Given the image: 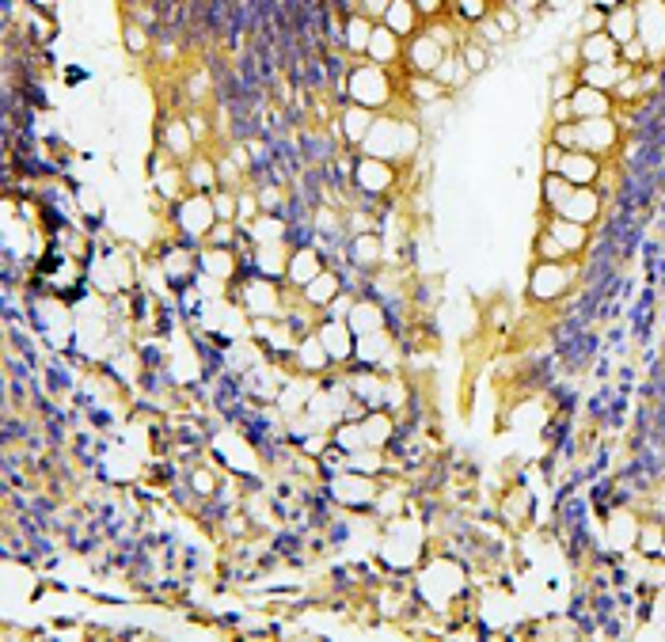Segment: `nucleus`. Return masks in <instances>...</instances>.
<instances>
[{"instance_id":"1","label":"nucleus","mask_w":665,"mask_h":642,"mask_svg":"<svg viewBox=\"0 0 665 642\" xmlns=\"http://www.w3.org/2000/svg\"><path fill=\"white\" fill-rule=\"evenodd\" d=\"M396 99V76L392 69H384V65H373L369 57L358 65H350V73H346V103H358V107H369V111H384L388 103Z\"/></svg>"},{"instance_id":"2","label":"nucleus","mask_w":665,"mask_h":642,"mask_svg":"<svg viewBox=\"0 0 665 642\" xmlns=\"http://www.w3.org/2000/svg\"><path fill=\"white\" fill-rule=\"evenodd\" d=\"M418 145H422V130H418L415 122H407V118H377L361 149L369 152V156H380V160L396 164V160H411L418 152Z\"/></svg>"},{"instance_id":"3","label":"nucleus","mask_w":665,"mask_h":642,"mask_svg":"<svg viewBox=\"0 0 665 642\" xmlns=\"http://www.w3.org/2000/svg\"><path fill=\"white\" fill-rule=\"evenodd\" d=\"M578 282V266L574 259L567 263H544V259H532L529 278H525V297L536 308H548V304H559Z\"/></svg>"},{"instance_id":"4","label":"nucleus","mask_w":665,"mask_h":642,"mask_svg":"<svg viewBox=\"0 0 665 642\" xmlns=\"http://www.w3.org/2000/svg\"><path fill=\"white\" fill-rule=\"evenodd\" d=\"M380 487H384V479L350 472V468L327 475V498L346 513H373L377 510Z\"/></svg>"},{"instance_id":"5","label":"nucleus","mask_w":665,"mask_h":642,"mask_svg":"<svg viewBox=\"0 0 665 642\" xmlns=\"http://www.w3.org/2000/svg\"><path fill=\"white\" fill-rule=\"evenodd\" d=\"M171 225L175 232L187 240V244L202 247L209 236V228L217 225V209H213V194H198V190H190L183 194L179 202H171Z\"/></svg>"},{"instance_id":"6","label":"nucleus","mask_w":665,"mask_h":642,"mask_svg":"<svg viewBox=\"0 0 665 642\" xmlns=\"http://www.w3.org/2000/svg\"><path fill=\"white\" fill-rule=\"evenodd\" d=\"M399 183V171L392 160H380V156H369V152H361L358 160H354V175H350V187L358 190L361 198H384V194H392Z\"/></svg>"},{"instance_id":"7","label":"nucleus","mask_w":665,"mask_h":642,"mask_svg":"<svg viewBox=\"0 0 665 642\" xmlns=\"http://www.w3.org/2000/svg\"><path fill=\"white\" fill-rule=\"evenodd\" d=\"M635 23L639 38L650 50V65L665 61V0H635Z\"/></svg>"},{"instance_id":"8","label":"nucleus","mask_w":665,"mask_h":642,"mask_svg":"<svg viewBox=\"0 0 665 642\" xmlns=\"http://www.w3.org/2000/svg\"><path fill=\"white\" fill-rule=\"evenodd\" d=\"M578 137H582V149L608 160L624 141V126L616 122V114H608V118H578Z\"/></svg>"},{"instance_id":"9","label":"nucleus","mask_w":665,"mask_h":642,"mask_svg":"<svg viewBox=\"0 0 665 642\" xmlns=\"http://www.w3.org/2000/svg\"><path fill=\"white\" fill-rule=\"evenodd\" d=\"M316 339H320L323 350L331 354L335 369H346V365H354L358 335L350 331V323H346V320H331V316H320V323H316Z\"/></svg>"},{"instance_id":"10","label":"nucleus","mask_w":665,"mask_h":642,"mask_svg":"<svg viewBox=\"0 0 665 642\" xmlns=\"http://www.w3.org/2000/svg\"><path fill=\"white\" fill-rule=\"evenodd\" d=\"M445 54H449V50H445L426 27L403 42V65H407V73H415V76H434V69L441 65Z\"/></svg>"},{"instance_id":"11","label":"nucleus","mask_w":665,"mask_h":642,"mask_svg":"<svg viewBox=\"0 0 665 642\" xmlns=\"http://www.w3.org/2000/svg\"><path fill=\"white\" fill-rule=\"evenodd\" d=\"M559 175L567 179L570 187H601V183H605V160L586 149H570L563 152Z\"/></svg>"},{"instance_id":"12","label":"nucleus","mask_w":665,"mask_h":642,"mask_svg":"<svg viewBox=\"0 0 665 642\" xmlns=\"http://www.w3.org/2000/svg\"><path fill=\"white\" fill-rule=\"evenodd\" d=\"M559 217H570L578 225L597 228L601 217H605V194H601V187H574L567 202L559 206Z\"/></svg>"},{"instance_id":"13","label":"nucleus","mask_w":665,"mask_h":642,"mask_svg":"<svg viewBox=\"0 0 665 642\" xmlns=\"http://www.w3.org/2000/svg\"><path fill=\"white\" fill-rule=\"evenodd\" d=\"M323 266H327V259H323L320 247H308V244L289 247V263H285V285L301 293L304 285L312 282Z\"/></svg>"},{"instance_id":"14","label":"nucleus","mask_w":665,"mask_h":642,"mask_svg":"<svg viewBox=\"0 0 665 642\" xmlns=\"http://www.w3.org/2000/svg\"><path fill=\"white\" fill-rule=\"evenodd\" d=\"M399 422L403 418L396 415V411H388V407H373V411H365V418H361V430H365V445L369 449H392L396 445V437L403 434L399 430Z\"/></svg>"},{"instance_id":"15","label":"nucleus","mask_w":665,"mask_h":642,"mask_svg":"<svg viewBox=\"0 0 665 642\" xmlns=\"http://www.w3.org/2000/svg\"><path fill=\"white\" fill-rule=\"evenodd\" d=\"M342 289H346V278H342V270H335V266L327 263L320 270V274H316V278H312V282L304 285L301 289V301L308 304V308H316V312H327V308H331V301H335V297H339Z\"/></svg>"},{"instance_id":"16","label":"nucleus","mask_w":665,"mask_h":642,"mask_svg":"<svg viewBox=\"0 0 665 642\" xmlns=\"http://www.w3.org/2000/svg\"><path fill=\"white\" fill-rule=\"evenodd\" d=\"M293 373H304V377H327L331 369H335V361H331V354L323 350V342L316 339V331L312 335H304L301 342H297V350H293Z\"/></svg>"},{"instance_id":"17","label":"nucleus","mask_w":665,"mask_h":642,"mask_svg":"<svg viewBox=\"0 0 665 642\" xmlns=\"http://www.w3.org/2000/svg\"><path fill=\"white\" fill-rule=\"evenodd\" d=\"M544 228H548L551 236L559 240V244L567 247L570 259H578V255H586L589 247V236H593V228L578 225V221H570V217H559V213H544Z\"/></svg>"},{"instance_id":"18","label":"nucleus","mask_w":665,"mask_h":642,"mask_svg":"<svg viewBox=\"0 0 665 642\" xmlns=\"http://www.w3.org/2000/svg\"><path fill=\"white\" fill-rule=\"evenodd\" d=\"M373 122H377V111L358 107V103H346L342 114H339L342 145H346V149H361V145H365V137H369V130H373Z\"/></svg>"},{"instance_id":"19","label":"nucleus","mask_w":665,"mask_h":642,"mask_svg":"<svg viewBox=\"0 0 665 642\" xmlns=\"http://www.w3.org/2000/svg\"><path fill=\"white\" fill-rule=\"evenodd\" d=\"M365 57L373 61V65H384V69H396L399 61H403V38L388 27V23H380L373 27V38H369V50H365Z\"/></svg>"},{"instance_id":"20","label":"nucleus","mask_w":665,"mask_h":642,"mask_svg":"<svg viewBox=\"0 0 665 642\" xmlns=\"http://www.w3.org/2000/svg\"><path fill=\"white\" fill-rule=\"evenodd\" d=\"M384 259H388V247H384V236H380L377 228L354 232V236H350V263L354 266H361V270H377Z\"/></svg>"},{"instance_id":"21","label":"nucleus","mask_w":665,"mask_h":642,"mask_svg":"<svg viewBox=\"0 0 665 642\" xmlns=\"http://www.w3.org/2000/svg\"><path fill=\"white\" fill-rule=\"evenodd\" d=\"M346 323H350L354 335H373V331L388 327V308L380 301H373V297H358L354 308L346 312Z\"/></svg>"},{"instance_id":"22","label":"nucleus","mask_w":665,"mask_h":642,"mask_svg":"<svg viewBox=\"0 0 665 642\" xmlns=\"http://www.w3.org/2000/svg\"><path fill=\"white\" fill-rule=\"evenodd\" d=\"M570 107H574V118H608V114H616V99H612V92H597V88L578 84L570 92Z\"/></svg>"},{"instance_id":"23","label":"nucleus","mask_w":665,"mask_h":642,"mask_svg":"<svg viewBox=\"0 0 665 642\" xmlns=\"http://www.w3.org/2000/svg\"><path fill=\"white\" fill-rule=\"evenodd\" d=\"M373 27H377V19H369L365 12H346V19H342V50L350 57H365Z\"/></svg>"},{"instance_id":"24","label":"nucleus","mask_w":665,"mask_h":642,"mask_svg":"<svg viewBox=\"0 0 665 642\" xmlns=\"http://www.w3.org/2000/svg\"><path fill=\"white\" fill-rule=\"evenodd\" d=\"M183 171H187V190H198V194H213L221 187V168L213 156H202L194 152L190 160H183Z\"/></svg>"},{"instance_id":"25","label":"nucleus","mask_w":665,"mask_h":642,"mask_svg":"<svg viewBox=\"0 0 665 642\" xmlns=\"http://www.w3.org/2000/svg\"><path fill=\"white\" fill-rule=\"evenodd\" d=\"M247 240L255 247L263 244H289V221L278 217V213H259L251 225H244Z\"/></svg>"},{"instance_id":"26","label":"nucleus","mask_w":665,"mask_h":642,"mask_svg":"<svg viewBox=\"0 0 665 642\" xmlns=\"http://www.w3.org/2000/svg\"><path fill=\"white\" fill-rule=\"evenodd\" d=\"M380 23H388V27H392L403 42H407L411 35L422 31V23H426V19L418 16L415 0H392V4H388V12L380 16Z\"/></svg>"},{"instance_id":"27","label":"nucleus","mask_w":665,"mask_h":642,"mask_svg":"<svg viewBox=\"0 0 665 642\" xmlns=\"http://www.w3.org/2000/svg\"><path fill=\"white\" fill-rule=\"evenodd\" d=\"M578 57H582V65H605V61H620V42L608 35V31H597V35H582V38H578Z\"/></svg>"},{"instance_id":"28","label":"nucleus","mask_w":665,"mask_h":642,"mask_svg":"<svg viewBox=\"0 0 665 642\" xmlns=\"http://www.w3.org/2000/svg\"><path fill=\"white\" fill-rule=\"evenodd\" d=\"M160 145L175 156V160H190L194 149H198V141H194V133H190V122L187 118H171L164 133H160Z\"/></svg>"},{"instance_id":"29","label":"nucleus","mask_w":665,"mask_h":642,"mask_svg":"<svg viewBox=\"0 0 665 642\" xmlns=\"http://www.w3.org/2000/svg\"><path fill=\"white\" fill-rule=\"evenodd\" d=\"M639 521L643 517H635V513H612V521L605 525V540L608 548L616 551H635V536H639Z\"/></svg>"},{"instance_id":"30","label":"nucleus","mask_w":665,"mask_h":642,"mask_svg":"<svg viewBox=\"0 0 665 642\" xmlns=\"http://www.w3.org/2000/svg\"><path fill=\"white\" fill-rule=\"evenodd\" d=\"M605 31L620 46L624 42H631V38L639 35V23H635V0H624V4H616V8H608V16H605Z\"/></svg>"},{"instance_id":"31","label":"nucleus","mask_w":665,"mask_h":642,"mask_svg":"<svg viewBox=\"0 0 665 642\" xmlns=\"http://www.w3.org/2000/svg\"><path fill=\"white\" fill-rule=\"evenodd\" d=\"M331 449H339L342 456H354L361 453V449H369L358 418H339V422L331 426Z\"/></svg>"},{"instance_id":"32","label":"nucleus","mask_w":665,"mask_h":642,"mask_svg":"<svg viewBox=\"0 0 665 642\" xmlns=\"http://www.w3.org/2000/svg\"><path fill=\"white\" fill-rule=\"evenodd\" d=\"M662 544H665V521L662 517H643L639 521V536H635V551L643 555L646 563H654L662 555Z\"/></svg>"},{"instance_id":"33","label":"nucleus","mask_w":665,"mask_h":642,"mask_svg":"<svg viewBox=\"0 0 665 642\" xmlns=\"http://www.w3.org/2000/svg\"><path fill=\"white\" fill-rule=\"evenodd\" d=\"M221 483H225V475L217 472V468H209V464H194L187 475V491L198 498V502H213L217 491H221Z\"/></svg>"},{"instance_id":"34","label":"nucleus","mask_w":665,"mask_h":642,"mask_svg":"<svg viewBox=\"0 0 665 642\" xmlns=\"http://www.w3.org/2000/svg\"><path fill=\"white\" fill-rule=\"evenodd\" d=\"M498 513L506 525H525L532 517V494L525 487H506L502 502H498Z\"/></svg>"},{"instance_id":"35","label":"nucleus","mask_w":665,"mask_h":642,"mask_svg":"<svg viewBox=\"0 0 665 642\" xmlns=\"http://www.w3.org/2000/svg\"><path fill=\"white\" fill-rule=\"evenodd\" d=\"M468 76H472V69L464 65V57H460V50H449V54L441 57V65L434 69V80L445 88V92H456V88H464L468 84Z\"/></svg>"},{"instance_id":"36","label":"nucleus","mask_w":665,"mask_h":642,"mask_svg":"<svg viewBox=\"0 0 665 642\" xmlns=\"http://www.w3.org/2000/svg\"><path fill=\"white\" fill-rule=\"evenodd\" d=\"M570 183L559 175V171H544V179H540V209L544 213H559V206L570 198Z\"/></svg>"},{"instance_id":"37","label":"nucleus","mask_w":665,"mask_h":642,"mask_svg":"<svg viewBox=\"0 0 665 642\" xmlns=\"http://www.w3.org/2000/svg\"><path fill=\"white\" fill-rule=\"evenodd\" d=\"M403 95H411V103H418V107H430V103H437V99L445 95V88L437 84L434 76H415V73H407V84H403Z\"/></svg>"},{"instance_id":"38","label":"nucleus","mask_w":665,"mask_h":642,"mask_svg":"<svg viewBox=\"0 0 665 642\" xmlns=\"http://www.w3.org/2000/svg\"><path fill=\"white\" fill-rule=\"evenodd\" d=\"M532 259H544V263H567L570 255H567V247L559 244L548 228L540 225V232L532 236Z\"/></svg>"},{"instance_id":"39","label":"nucleus","mask_w":665,"mask_h":642,"mask_svg":"<svg viewBox=\"0 0 665 642\" xmlns=\"http://www.w3.org/2000/svg\"><path fill=\"white\" fill-rule=\"evenodd\" d=\"M498 0H449V16H456L460 23L475 27L479 19H487L494 12Z\"/></svg>"},{"instance_id":"40","label":"nucleus","mask_w":665,"mask_h":642,"mask_svg":"<svg viewBox=\"0 0 665 642\" xmlns=\"http://www.w3.org/2000/svg\"><path fill=\"white\" fill-rule=\"evenodd\" d=\"M646 95V88H643V76L639 73H631V76H624L616 88H612V99H616V107H631V103H639Z\"/></svg>"},{"instance_id":"41","label":"nucleus","mask_w":665,"mask_h":642,"mask_svg":"<svg viewBox=\"0 0 665 642\" xmlns=\"http://www.w3.org/2000/svg\"><path fill=\"white\" fill-rule=\"evenodd\" d=\"M460 57H464V65L472 73H483L491 65V46H483L479 38H468V42H460Z\"/></svg>"},{"instance_id":"42","label":"nucleus","mask_w":665,"mask_h":642,"mask_svg":"<svg viewBox=\"0 0 665 642\" xmlns=\"http://www.w3.org/2000/svg\"><path fill=\"white\" fill-rule=\"evenodd\" d=\"M551 145H559V149H582V137H578V118L574 122H551V133H548Z\"/></svg>"},{"instance_id":"43","label":"nucleus","mask_w":665,"mask_h":642,"mask_svg":"<svg viewBox=\"0 0 665 642\" xmlns=\"http://www.w3.org/2000/svg\"><path fill=\"white\" fill-rule=\"evenodd\" d=\"M122 42H126V50H130L133 57H141V54H149L152 50V35L145 31V23H126Z\"/></svg>"},{"instance_id":"44","label":"nucleus","mask_w":665,"mask_h":642,"mask_svg":"<svg viewBox=\"0 0 665 642\" xmlns=\"http://www.w3.org/2000/svg\"><path fill=\"white\" fill-rule=\"evenodd\" d=\"M620 61L631 65V69H646V65H650V50H646L643 38L635 35L631 42H624V46H620Z\"/></svg>"},{"instance_id":"45","label":"nucleus","mask_w":665,"mask_h":642,"mask_svg":"<svg viewBox=\"0 0 665 642\" xmlns=\"http://www.w3.org/2000/svg\"><path fill=\"white\" fill-rule=\"evenodd\" d=\"M494 23H498V27H502V31H506V38L510 35H517V31H521V12H517V8H513V4H502V0H498V4H494Z\"/></svg>"},{"instance_id":"46","label":"nucleus","mask_w":665,"mask_h":642,"mask_svg":"<svg viewBox=\"0 0 665 642\" xmlns=\"http://www.w3.org/2000/svg\"><path fill=\"white\" fill-rule=\"evenodd\" d=\"M472 38H479L483 46H502V42H506V31L494 23V16H487V19H479V23L472 27Z\"/></svg>"},{"instance_id":"47","label":"nucleus","mask_w":665,"mask_h":642,"mask_svg":"<svg viewBox=\"0 0 665 642\" xmlns=\"http://www.w3.org/2000/svg\"><path fill=\"white\" fill-rule=\"evenodd\" d=\"M605 8H597V4H586V16H582V23H578V31L582 35H597V31H605Z\"/></svg>"},{"instance_id":"48","label":"nucleus","mask_w":665,"mask_h":642,"mask_svg":"<svg viewBox=\"0 0 665 642\" xmlns=\"http://www.w3.org/2000/svg\"><path fill=\"white\" fill-rule=\"evenodd\" d=\"M415 8H418V16L430 23V19H441L449 12V0H415Z\"/></svg>"},{"instance_id":"49","label":"nucleus","mask_w":665,"mask_h":642,"mask_svg":"<svg viewBox=\"0 0 665 642\" xmlns=\"http://www.w3.org/2000/svg\"><path fill=\"white\" fill-rule=\"evenodd\" d=\"M259 206H263V213H278V206H282L278 187H259Z\"/></svg>"},{"instance_id":"50","label":"nucleus","mask_w":665,"mask_h":642,"mask_svg":"<svg viewBox=\"0 0 665 642\" xmlns=\"http://www.w3.org/2000/svg\"><path fill=\"white\" fill-rule=\"evenodd\" d=\"M551 122H574L570 99H551Z\"/></svg>"},{"instance_id":"51","label":"nucleus","mask_w":665,"mask_h":642,"mask_svg":"<svg viewBox=\"0 0 665 642\" xmlns=\"http://www.w3.org/2000/svg\"><path fill=\"white\" fill-rule=\"evenodd\" d=\"M563 152L567 149H559V145H544V171H559V164H563Z\"/></svg>"},{"instance_id":"52","label":"nucleus","mask_w":665,"mask_h":642,"mask_svg":"<svg viewBox=\"0 0 665 642\" xmlns=\"http://www.w3.org/2000/svg\"><path fill=\"white\" fill-rule=\"evenodd\" d=\"M187 122H190V133H194V141H198V145H202V141H206V133H209V126H206V114H190Z\"/></svg>"},{"instance_id":"53","label":"nucleus","mask_w":665,"mask_h":642,"mask_svg":"<svg viewBox=\"0 0 665 642\" xmlns=\"http://www.w3.org/2000/svg\"><path fill=\"white\" fill-rule=\"evenodd\" d=\"M388 4H392V0H361V12H365L369 19H380L384 12H388Z\"/></svg>"},{"instance_id":"54","label":"nucleus","mask_w":665,"mask_h":642,"mask_svg":"<svg viewBox=\"0 0 665 642\" xmlns=\"http://www.w3.org/2000/svg\"><path fill=\"white\" fill-rule=\"evenodd\" d=\"M502 4H513L517 12H536L540 4H548V0H502Z\"/></svg>"}]
</instances>
